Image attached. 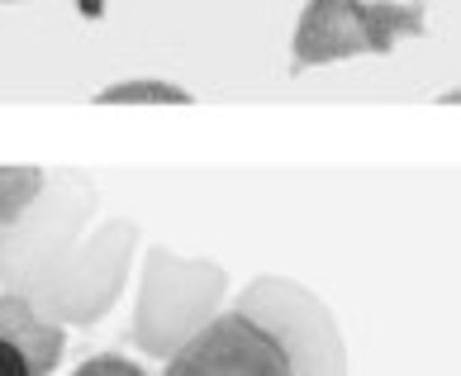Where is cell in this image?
<instances>
[{"instance_id":"6da1fadb","label":"cell","mask_w":461,"mask_h":376,"mask_svg":"<svg viewBox=\"0 0 461 376\" xmlns=\"http://www.w3.org/2000/svg\"><path fill=\"white\" fill-rule=\"evenodd\" d=\"M133 248H139V229L129 219H110L95 229L86 225L48 262L39 286L29 290V305L58 329H86V324L105 319L129 281Z\"/></svg>"},{"instance_id":"7a4b0ae2","label":"cell","mask_w":461,"mask_h":376,"mask_svg":"<svg viewBox=\"0 0 461 376\" xmlns=\"http://www.w3.org/2000/svg\"><path fill=\"white\" fill-rule=\"evenodd\" d=\"M224 296H229V271L219 262L152 248L143 262L139 305H133V344L152 362H167L204 319L224 310Z\"/></svg>"},{"instance_id":"3957f363","label":"cell","mask_w":461,"mask_h":376,"mask_svg":"<svg viewBox=\"0 0 461 376\" xmlns=\"http://www.w3.org/2000/svg\"><path fill=\"white\" fill-rule=\"evenodd\" d=\"M95 181L86 172H48L39 200L20 219L0 225V296L29 300L48 262L91 225Z\"/></svg>"},{"instance_id":"277c9868","label":"cell","mask_w":461,"mask_h":376,"mask_svg":"<svg viewBox=\"0 0 461 376\" xmlns=\"http://www.w3.org/2000/svg\"><path fill=\"white\" fill-rule=\"evenodd\" d=\"M233 310L258 319L276 338L290 376H338L348 367L343 329H338V319L323 305V296L310 286H300L290 277H258L243 286Z\"/></svg>"},{"instance_id":"5b68a950","label":"cell","mask_w":461,"mask_h":376,"mask_svg":"<svg viewBox=\"0 0 461 376\" xmlns=\"http://www.w3.org/2000/svg\"><path fill=\"white\" fill-rule=\"evenodd\" d=\"M423 33V10L404 0H310L290 39V67H323L362 53H390Z\"/></svg>"},{"instance_id":"8992f818","label":"cell","mask_w":461,"mask_h":376,"mask_svg":"<svg viewBox=\"0 0 461 376\" xmlns=\"http://www.w3.org/2000/svg\"><path fill=\"white\" fill-rule=\"evenodd\" d=\"M172 376H290L281 344L243 310H219L162 362Z\"/></svg>"},{"instance_id":"52a82bcc","label":"cell","mask_w":461,"mask_h":376,"mask_svg":"<svg viewBox=\"0 0 461 376\" xmlns=\"http://www.w3.org/2000/svg\"><path fill=\"white\" fill-rule=\"evenodd\" d=\"M95 100L100 105H185L191 91H181V87H172V81H162V77H133V81H114V87H105Z\"/></svg>"},{"instance_id":"ba28073f","label":"cell","mask_w":461,"mask_h":376,"mask_svg":"<svg viewBox=\"0 0 461 376\" xmlns=\"http://www.w3.org/2000/svg\"><path fill=\"white\" fill-rule=\"evenodd\" d=\"M48 172L43 167H0V225L20 219L33 200H39Z\"/></svg>"},{"instance_id":"9c48e42d","label":"cell","mask_w":461,"mask_h":376,"mask_svg":"<svg viewBox=\"0 0 461 376\" xmlns=\"http://www.w3.org/2000/svg\"><path fill=\"white\" fill-rule=\"evenodd\" d=\"M0 371H14V376H43V362L29 344H20L14 334H0Z\"/></svg>"},{"instance_id":"30bf717a","label":"cell","mask_w":461,"mask_h":376,"mask_svg":"<svg viewBox=\"0 0 461 376\" xmlns=\"http://www.w3.org/2000/svg\"><path fill=\"white\" fill-rule=\"evenodd\" d=\"M77 371H81V376H143L148 362H139V357H124V353H100V357H86Z\"/></svg>"}]
</instances>
